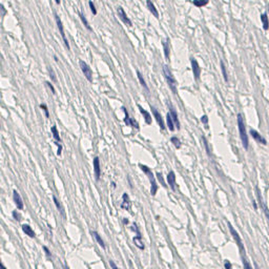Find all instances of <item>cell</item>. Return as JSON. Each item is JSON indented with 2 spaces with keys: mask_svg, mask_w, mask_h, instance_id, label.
<instances>
[{
  "mask_svg": "<svg viewBox=\"0 0 269 269\" xmlns=\"http://www.w3.org/2000/svg\"><path fill=\"white\" fill-rule=\"evenodd\" d=\"M238 127H239V132H240V138L241 141L243 143V146L244 148L247 149L248 148V134L246 132V126L245 123H244V119H243V116L241 114L238 115Z\"/></svg>",
  "mask_w": 269,
  "mask_h": 269,
  "instance_id": "6da1fadb",
  "label": "cell"
},
{
  "mask_svg": "<svg viewBox=\"0 0 269 269\" xmlns=\"http://www.w3.org/2000/svg\"><path fill=\"white\" fill-rule=\"evenodd\" d=\"M140 167H141L142 171L146 173L147 177H148L149 182H150V184H151L150 193H151L152 196H155V195L157 193V191H158V185H157V183H156V179H155L154 175H152V173H151V169H150V168L147 167V166L142 165V164H140Z\"/></svg>",
  "mask_w": 269,
  "mask_h": 269,
  "instance_id": "7a4b0ae2",
  "label": "cell"
},
{
  "mask_svg": "<svg viewBox=\"0 0 269 269\" xmlns=\"http://www.w3.org/2000/svg\"><path fill=\"white\" fill-rule=\"evenodd\" d=\"M163 74H164V77H165L166 81H167L168 85H169L170 89L173 91V94H177V81H175L173 75L171 74L170 70H169L166 65L163 66Z\"/></svg>",
  "mask_w": 269,
  "mask_h": 269,
  "instance_id": "3957f363",
  "label": "cell"
},
{
  "mask_svg": "<svg viewBox=\"0 0 269 269\" xmlns=\"http://www.w3.org/2000/svg\"><path fill=\"white\" fill-rule=\"evenodd\" d=\"M228 227H229V230H230V233L232 234L233 239L235 240V242H237V244H238V246H239V248H240L241 252L243 253V257H244V255H245V248H244V245H243L242 240H241L240 235H239V233L237 232V230L233 228L232 225H231L230 223H228Z\"/></svg>",
  "mask_w": 269,
  "mask_h": 269,
  "instance_id": "277c9868",
  "label": "cell"
},
{
  "mask_svg": "<svg viewBox=\"0 0 269 269\" xmlns=\"http://www.w3.org/2000/svg\"><path fill=\"white\" fill-rule=\"evenodd\" d=\"M79 64H80V67H81L82 73H83L84 76H85V78H86L89 82H93V72H91V67L88 66V64H87L86 62H84L83 60H80Z\"/></svg>",
  "mask_w": 269,
  "mask_h": 269,
  "instance_id": "5b68a950",
  "label": "cell"
},
{
  "mask_svg": "<svg viewBox=\"0 0 269 269\" xmlns=\"http://www.w3.org/2000/svg\"><path fill=\"white\" fill-rule=\"evenodd\" d=\"M55 19H56V23H57L58 29H59V32H60V34H61V37H62L63 41H64L65 46L67 47V50H70V44H68V40H67L66 36H65L64 27H63V24H62V21H61V19H60V17L58 16L57 14H55Z\"/></svg>",
  "mask_w": 269,
  "mask_h": 269,
  "instance_id": "8992f818",
  "label": "cell"
},
{
  "mask_svg": "<svg viewBox=\"0 0 269 269\" xmlns=\"http://www.w3.org/2000/svg\"><path fill=\"white\" fill-rule=\"evenodd\" d=\"M93 166H94V173L96 175V180L99 181L100 180V175H101V166H100V160H99L98 157L94 159L93 161Z\"/></svg>",
  "mask_w": 269,
  "mask_h": 269,
  "instance_id": "52a82bcc",
  "label": "cell"
},
{
  "mask_svg": "<svg viewBox=\"0 0 269 269\" xmlns=\"http://www.w3.org/2000/svg\"><path fill=\"white\" fill-rule=\"evenodd\" d=\"M117 12H118V15H119V17L121 18V20H122L123 22H124L125 24H127L128 27H130L132 25V21H130V19L127 17V15H126V13H125V11L123 10V7H121V6H119L118 7V10H117Z\"/></svg>",
  "mask_w": 269,
  "mask_h": 269,
  "instance_id": "ba28073f",
  "label": "cell"
},
{
  "mask_svg": "<svg viewBox=\"0 0 269 269\" xmlns=\"http://www.w3.org/2000/svg\"><path fill=\"white\" fill-rule=\"evenodd\" d=\"M191 67H192V72H193V76H195L196 79H199L200 75H201V67H200L198 61L196 60L195 58L191 59Z\"/></svg>",
  "mask_w": 269,
  "mask_h": 269,
  "instance_id": "9c48e42d",
  "label": "cell"
},
{
  "mask_svg": "<svg viewBox=\"0 0 269 269\" xmlns=\"http://www.w3.org/2000/svg\"><path fill=\"white\" fill-rule=\"evenodd\" d=\"M121 207L123 209H126V210H130V207H132V202H130L129 196L125 192L122 196V202H121Z\"/></svg>",
  "mask_w": 269,
  "mask_h": 269,
  "instance_id": "30bf717a",
  "label": "cell"
},
{
  "mask_svg": "<svg viewBox=\"0 0 269 269\" xmlns=\"http://www.w3.org/2000/svg\"><path fill=\"white\" fill-rule=\"evenodd\" d=\"M250 134H251L252 138H253V139H255L257 142H259V143H261V144H263V145L267 144V141L265 140V138H263L262 136H261V134L257 132V130L250 129Z\"/></svg>",
  "mask_w": 269,
  "mask_h": 269,
  "instance_id": "8fae6325",
  "label": "cell"
},
{
  "mask_svg": "<svg viewBox=\"0 0 269 269\" xmlns=\"http://www.w3.org/2000/svg\"><path fill=\"white\" fill-rule=\"evenodd\" d=\"M13 198H14V202H15V204H16L17 208L23 209V202H22V199H21V197H20L19 192L17 191V190H14V191H13Z\"/></svg>",
  "mask_w": 269,
  "mask_h": 269,
  "instance_id": "7c38bea8",
  "label": "cell"
},
{
  "mask_svg": "<svg viewBox=\"0 0 269 269\" xmlns=\"http://www.w3.org/2000/svg\"><path fill=\"white\" fill-rule=\"evenodd\" d=\"M151 111H152V115H154V117L156 118V120H157V122H158V124L160 125L161 129H164V128H165V126H164V122H163V119H162L161 114L159 113V111H157L155 107H151Z\"/></svg>",
  "mask_w": 269,
  "mask_h": 269,
  "instance_id": "4fadbf2b",
  "label": "cell"
},
{
  "mask_svg": "<svg viewBox=\"0 0 269 269\" xmlns=\"http://www.w3.org/2000/svg\"><path fill=\"white\" fill-rule=\"evenodd\" d=\"M122 109H123V111H124V114H125V120L124 121H125V123H126V125H129V126H132V127L139 128V125H138V123L129 118V115H128V111H126V108L123 107Z\"/></svg>",
  "mask_w": 269,
  "mask_h": 269,
  "instance_id": "5bb4252c",
  "label": "cell"
},
{
  "mask_svg": "<svg viewBox=\"0 0 269 269\" xmlns=\"http://www.w3.org/2000/svg\"><path fill=\"white\" fill-rule=\"evenodd\" d=\"M167 182L168 185L170 186V188L173 190H175V175L173 170L169 171L167 175Z\"/></svg>",
  "mask_w": 269,
  "mask_h": 269,
  "instance_id": "9a60e30c",
  "label": "cell"
},
{
  "mask_svg": "<svg viewBox=\"0 0 269 269\" xmlns=\"http://www.w3.org/2000/svg\"><path fill=\"white\" fill-rule=\"evenodd\" d=\"M169 114H170L171 118H173V122H175V124L177 125V128H180V122H179V119H178V114L175 113V108L173 107V106H169Z\"/></svg>",
  "mask_w": 269,
  "mask_h": 269,
  "instance_id": "2e32d148",
  "label": "cell"
},
{
  "mask_svg": "<svg viewBox=\"0 0 269 269\" xmlns=\"http://www.w3.org/2000/svg\"><path fill=\"white\" fill-rule=\"evenodd\" d=\"M138 107H139V109H140V113L143 115V117H144V119H145V122L147 123V124H151V116H150V114L148 113V111H146L144 109V108L142 107L141 105H138Z\"/></svg>",
  "mask_w": 269,
  "mask_h": 269,
  "instance_id": "e0dca14e",
  "label": "cell"
},
{
  "mask_svg": "<svg viewBox=\"0 0 269 269\" xmlns=\"http://www.w3.org/2000/svg\"><path fill=\"white\" fill-rule=\"evenodd\" d=\"M22 230H23V232L25 233V234L29 235V238H35V232H34V230L32 229V227L29 225L23 224V225H22Z\"/></svg>",
  "mask_w": 269,
  "mask_h": 269,
  "instance_id": "ac0fdd59",
  "label": "cell"
},
{
  "mask_svg": "<svg viewBox=\"0 0 269 269\" xmlns=\"http://www.w3.org/2000/svg\"><path fill=\"white\" fill-rule=\"evenodd\" d=\"M146 5H147V7H148V10L150 11L151 12V14L154 15L156 18H159V13H158V10L156 9V6H155V4L152 2H151L150 0H148L146 2Z\"/></svg>",
  "mask_w": 269,
  "mask_h": 269,
  "instance_id": "d6986e66",
  "label": "cell"
},
{
  "mask_svg": "<svg viewBox=\"0 0 269 269\" xmlns=\"http://www.w3.org/2000/svg\"><path fill=\"white\" fill-rule=\"evenodd\" d=\"M132 241H134V245L137 246L138 248H140V249H144L145 248L144 243H143V241H142L141 235H137V237H134V238L132 239Z\"/></svg>",
  "mask_w": 269,
  "mask_h": 269,
  "instance_id": "ffe728a7",
  "label": "cell"
},
{
  "mask_svg": "<svg viewBox=\"0 0 269 269\" xmlns=\"http://www.w3.org/2000/svg\"><path fill=\"white\" fill-rule=\"evenodd\" d=\"M166 122H167V126L168 128H169V130H175V122H173V118H171L170 114L167 113V115H166Z\"/></svg>",
  "mask_w": 269,
  "mask_h": 269,
  "instance_id": "44dd1931",
  "label": "cell"
},
{
  "mask_svg": "<svg viewBox=\"0 0 269 269\" xmlns=\"http://www.w3.org/2000/svg\"><path fill=\"white\" fill-rule=\"evenodd\" d=\"M261 21H262V23H263V29H264L265 31H267V29H269V19H268L267 14L261 15Z\"/></svg>",
  "mask_w": 269,
  "mask_h": 269,
  "instance_id": "7402d4cb",
  "label": "cell"
},
{
  "mask_svg": "<svg viewBox=\"0 0 269 269\" xmlns=\"http://www.w3.org/2000/svg\"><path fill=\"white\" fill-rule=\"evenodd\" d=\"M168 42H169V39H166V40L163 42L164 55H165V58L167 59V60L169 59V54H170V52H169V45H168Z\"/></svg>",
  "mask_w": 269,
  "mask_h": 269,
  "instance_id": "603a6c76",
  "label": "cell"
},
{
  "mask_svg": "<svg viewBox=\"0 0 269 269\" xmlns=\"http://www.w3.org/2000/svg\"><path fill=\"white\" fill-rule=\"evenodd\" d=\"M91 234H94V237L96 238V241L98 242V244L101 246V247L105 248V244H104L103 240H102V238H101L100 235H99V233L97 232V231H91Z\"/></svg>",
  "mask_w": 269,
  "mask_h": 269,
  "instance_id": "cb8c5ba5",
  "label": "cell"
},
{
  "mask_svg": "<svg viewBox=\"0 0 269 269\" xmlns=\"http://www.w3.org/2000/svg\"><path fill=\"white\" fill-rule=\"evenodd\" d=\"M50 130H52V132H53V136H54V138H55L56 141H57V142H61L60 134H59V132H58L57 127H56V125H53V126H52V128H50Z\"/></svg>",
  "mask_w": 269,
  "mask_h": 269,
  "instance_id": "d4e9b609",
  "label": "cell"
},
{
  "mask_svg": "<svg viewBox=\"0 0 269 269\" xmlns=\"http://www.w3.org/2000/svg\"><path fill=\"white\" fill-rule=\"evenodd\" d=\"M137 76H138V79H139L140 83H141V85H142L143 87H144V88L146 89L147 91H149V89H148V86H147V84H146V82H145L144 78H143V76H142L141 73H140L139 70H137Z\"/></svg>",
  "mask_w": 269,
  "mask_h": 269,
  "instance_id": "484cf974",
  "label": "cell"
},
{
  "mask_svg": "<svg viewBox=\"0 0 269 269\" xmlns=\"http://www.w3.org/2000/svg\"><path fill=\"white\" fill-rule=\"evenodd\" d=\"M257 197H259V200H260V203H261V205H262V207H263V209H264V211L266 212V214H267V216H268V219H269V212H268V209H267V207H266V205L264 204V202H263V199H262V196H261V193H260V191H259V189H257Z\"/></svg>",
  "mask_w": 269,
  "mask_h": 269,
  "instance_id": "4316f807",
  "label": "cell"
},
{
  "mask_svg": "<svg viewBox=\"0 0 269 269\" xmlns=\"http://www.w3.org/2000/svg\"><path fill=\"white\" fill-rule=\"evenodd\" d=\"M53 200H54V203H55V205H56V207H57L58 210H59V211H60L62 214H64V212H63V208H62V206H61L60 202L58 201V199L55 197V196H53Z\"/></svg>",
  "mask_w": 269,
  "mask_h": 269,
  "instance_id": "83f0119b",
  "label": "cell"
},
{
  "mask_svg": "<svg viewBox=\"0 0 269 269\" xmlns=\"http://www.w3.org/2000/svg\"><path fill=\"white\" fill-rule=\"evenodd\" d=\"M80 19H81V21L83 22V24L85 25V27H86L88 31H91V27H89V23H88V21L86 20V18L84 17V15L82 14V13H80Z\"/></svg>",
  "mask_w": 269,
  "mask_h": 269,
  "instance_id": "f1b7e54d",
  "label": "cell"
},
{
  "mask_svg": "<svg viewBox=\"0 0 269 269\" xmlns=\"http://www.w3.org/2000/svg\"><path fill=\"white\" fill-rule=\"evenodd\" d=\"M221 70H222V73H223L224 80H225V81L227 82V81H228V76H227V72H226V67H225V64H224L223 61H221Z\"/></svg>",
  "mask_w": 269,
  "mask_h": 269,
  "instance_id": "f546056e",
  "label": "cell"
},
{
  "mask_svg": "<svg viewBox=\"0 0 269 269\" xmlns=\"http://www.w3.org/2000/svg\"><path fill=\"white\" fill-rule=\"evenodd\" d=\"M170 141H171V143H173V145H175L177 148H180L181 147V142H180V139L179 138H177V137H173L170 139Z\"/></svg>",
  "mask_w": 269,
  "mask_h": 269,
  "instance_id": "4dcf8cb0",
  "label": "cell"
},
{
  "mask_svg": "<svg viewBox=\"0 0 269 269\" xmlns=\"http://www.w3.org/2000/svg\"><path fill=\"white\" fill-rule=\"evenodd\" d=\"M192 3H193V5H196V6L202 7V6H204V5H206L207 3H208V1H207V0H204V1L200 0V1H193Z\"/></svg>",
  "mask_w": 269,
  "mask_h": 269,
  "instance_id": "1f68e13d",
  "label": "cell"
},
{
  "mask_svg": "<svg viewBox=\"0 0 269 269\" xmlns=\"http://www.w3.org/2000/svg\"><path fill=\"white\" fill-rule=\"evenodd\" d=\"M40 108H42V109H43V111L45 113V117H46V118L50 117V113H48V108H47V106H46L45 104H40Z\"/></svg>",
  "mask_w": 269,
  "mask_h": 269,
  "instance_id": "d6a6232c",
  "label": "cell"
},
{
  "mask_svg": "<svg viewBox=\"0 0 269 269\" xmlns=\"http://www.w3.org/2000/svg\"><path fill=\"white\" fill-rule=\"evenodd\" d=\"M243 264H244V269H252L251 265L249 264V262L246 261L245 257H243Z\"/></svg>",
  "mask_w": 269,
  "mask_h": 269,
  "instance_id": "836d02e7",
  "label": "cell"
},
{
  "mask_svg": "<svg viewBox=\"0 0 269 269\" xmlns=\"http://www.w3.org/2000/svg\"><path fill=\"white\" fill-rule=\"evenodd\" d=\"M88 5H89V7H91V11L93 12V14H94V15H97V10H96V7H95L94 2H93V1H89V2H88Z\"/></svg>",
  "mask_w": 269,
  "mask_h": 269,
  "instance_id": "e575fe53",
  "label": "cell"
},
{
  "mask_svg": "<svg viewBox=\"0 0 269 269\" xmlns=\"http://www.w3.org/2000/svg\"><path fill=\"white\" fill-rule=\"evenodd\" d=\"M13 216H14V219L15 220H17V221H20V220H21V216H20L19 212H17L16 210L13 211Z\"/></svg>",
  "mask_w": 269,
  "mask_h": 269,
  "instance_id": "d590c367",
  "label": "cell"
},
{
  "mask_svg": "<svg viewBox=\"0 0 269 269\" xmlns=\"http://www.w3.org/2000/svg\"><path fill=\"white\" fill-rule=\"evenodd\" d=\"M157 177H158L159 181L161 182V184H162V185H164V186H166L165 183H164V181H163V177H162V173H157Z\"/></svg>",
  "mask_w": 269,
  "mask_h": 269,
  "instance_id": "8d00e7d4",
  "label": "cell"
},
{
  "mask_svg": "<svg viewBox=\"0 0 269 269\" xmlns=\"http://www.w3.org/2000/svg\"><path fill=\"white\" fill-rule=\"evenodd\" d=\"M50 78H52V80H53L54 82L57 81V78H56L55 74H54V70H52V68H50Z\"/></svg>",
  "mask_w": 269,
  "mask_h": 269,
  "instance_id": "74e56055",
  "label": "cell"
},
{
  "mask_svg": "<svg viewBox=\"0 0 269 269\" xmlns=\"http://www.w3.org/2000/svg\"><path fill=\"white\" fill-rule=\"evenodd\" d=\"M56 145H57V146H58L57 155H58V156H60V155H61V150H62V145H61V144H59V143H58V142H57V143H56Z\"/></svg>",
  "mask_w": 269,
  "mask_h": 269,
  "instance_id": "f35d334b",
  "label": "cell"
},
{
  "mask_svg": "<svg viewBox=\"0 0 269 269\" xmlns=\"http://www.w3.org/2000/svg\"><path fill=\"white\" fill-rule=\"evenodd\" d=\"M201 121L204 123V124H207V122H208V117H207V116H205V115L202 116V117H201Z\"/></svg>",
  "mask_w": 269,
  "mask_h": 269,
  "instance_id": "ab89813d",
  "label": "cell"
},
{
  "mask_svg": "<svg viewBox=\"0 0 269 269\" xmlns=\"http://www.w3.org/2000/svg\"><path fill=\"white\" fill-rule=\"evenodd\" d=\"M203 141H204V145H205V147H206V151H207V154H210V150H209V148H208V144H207V141H206V139H205L204 137H203Z\"/></svg>",
  "mask_w": 269,
  "mask_h": 269,
  "instance_id": "60d3db41",
  "label": "cell"
},
{
  "mask_svg": "<svg viewBox=\"0 0 269 269\" xmlns=\"http://www.w3.org/2000/svg\"><path fill=\"white\" fill-rule=\"evenodd\" d=\"M109 264H111V269H118V267H117V265L115 264V262L114 261H109Z\"/></svg>",
  "mask_w": 269,
  "mask_h": 269,
  "instance_id": "b9f144b4",
  "label": "cell"
},
{
  "mask_svg": "<svg viewBox=\"0 0 269 269\" xmlns=\"http://www.w3.org/2000/svg\"><path fill=\"white\" fill-rule=\"evenodd\" d=\"M46 84H47V86L50 87V89H52V91H53V94H55V93H56V91H55V88H54V86H53V85H52V84H50V82H46Z\"/></svg>",
  "mask_w": 269,
  "mask_h": 269,
  "instance_id": "7bdbcfd3",
  "label": "cell"
},
{
  "mask_svg": "<svg viewBox=\"0 0 269 269\" xmlns=\"http://www.w3.org/2000/svg\"><path fill=\"white\" fill-rule=\"evenodd\" d=\"M225 268L226 269H231V264L229 261H225Z\"/></svg>",
  "mask_w": 269,
  "mask_h": 269,
  "instance_id": "ee69618b",
  "label": "cell"
},
{
  "mask_svg": "<svg viewBox=\"0 0 269 269\" xmlns=\"http://www.w3.org/2000/svg\"><path fill=\"white\" fill-rule=\"evenodd\" d=\"M43 249H44V251H45L46 255H47V257H50V250H48V248L46 247V246H44Z\"/></svg>",
  "mask_w": 269,
  "mask_h": 269,
  "instance_id": "f6af8a7d",
  "label": "cell"
},
{
  "mask_svg": "<svg viewBox=\"0 0 269 269\" xmlns=\"http://www.w3.org/2000/svg\"><path fill=\"white\" fill-rule=\"evenodd\" d=\"M0 268H1V269H6V268H5V266H4V265H3V264H1V265H0Z\"/></svg>",
  "mask_w": 269,
  "mask_h": 269,
  "instance_id": "bcb514c9",
  "label": "cell"
},
{
  "mask_svg": "<svg viewBox=\"0 0 269 269\" xmlns=\"http://www.w3.org/2000/svg\"><path fill=\"white\" fill-rule=\"evenodd\" d=\"M253 206H255V209H257V204H255V202L253 201Z\"/></svg>",
  "mask_w": 269,
  "mask_h": 269,
  "instance_id": "7dc6e473",
  "label": "cell"
},
{
  "mask_svg": "<svg viewBox=\"0 0 269 269\" xmlns=\"http://www.w3.org/2000/svg\"><path fill=\"white\" fill-rule=\"evenodd\" d=\"M128 223V221L126 220V219H124V224H127Z\"/></svg>",
  "mask_w": 269,
  "mask_h": 269,
  "instance_id": "c3c4849f",
  "label": "cell"
},
{
  "mask_svg": "<svg viewBox=\"0 0 269 269\" xmlns=\"http://www.w3.org/2000/svg\"><path fill=\"white\" fill-rule=\"evenodd\" d=\"M64 269H70L68 267H66V266H64Z\"/></svg>",
  "mask_w": 269,
  "mask_h": 269,
  "instance_id": "681fc988",
  "label": "cell"
}]
</instances>
